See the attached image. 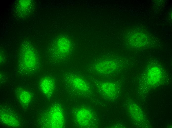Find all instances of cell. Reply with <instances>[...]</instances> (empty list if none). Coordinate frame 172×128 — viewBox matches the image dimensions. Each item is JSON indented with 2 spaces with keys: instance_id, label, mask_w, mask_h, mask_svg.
<instances>
[{
  "instance_id": "6",
  "label": "cell",
  "mask_w": 172,
  "mask_h": 128,
  "mask_svg": "<svg viewBox=\"0 0 172 128\" xmlns=\"http://www.w3.org/2000/svg\"><path fill=\"white\" fill-rule=\"evenodd\" d=\"M99 88L103 95L109 99L114 98L117 95L118 88L114 83L111 82L102 83L100 84Z\"/></svg>"
},
{
  "instance_id": "2",
  "label": "cell",
  "mask_w": 172,
  "mask_h": 128,
  "mask_svg": "<svg viewBox=\"0 0 172 128\" xmlns=\"http://www.w3.org/2000/svg\"><path fill=\"white\" fill-rule=\"evenodd\" d=\"M38 63V58L33 52L27 51L20 57L19 66L23 71L31 72L36 70Z\"/></svg>"
},
{
  "instance_id": "8",
  "label": "cell",
  "mask_w": 172,
  "mask_h": 128,
  "mask_svg": "<svg viewBox=\"0 0 172 128\" xmlns=\"http://www.w3.org/2000/svg\"><path fill=\"white\" fill-rule=\"evenodd\" d=\"M162 76L160 69L157 66L153 67L150 69L147 72V80L150 84L154 85L160 81Z\"/></svg>"
},
{
  "instance_id": "7",
  "label": "cell",
  "mask_w": 172,
  "mask_h": 128,
  "mask_svg": "<svg viewBox=\"0 0 172 128\" xmlns=\"http://www.w3.org/2000/svg\"><path fill=\"white\" fill-rule=\"evenodd\" d=\"M15 94L19 101L23 107L28 106L32 100V96L28 91L22 88H17Z\"/></svg>"
},
{
  "instance_id": "10",
  "label": "cell",
  "mask_w": 172,
  "mask_h": 128,
  "mask_svg": "<svg viewBox=\"0 0 172 128\" xmlns=\"http://www.w3.org/2000/svg\"><path fill=\"white\" fill-rule=\"evenodd\" d=\"M128 110L131 117L136 121L140 122L143 119V112L137 104L134 103L131 104L129 105Z\"/></svg>"
},
{
  "instance_id": "3",
  "label": "cell",
  "mask_w": 172,
  "mask_h": 128,
  "mask_svg": "<svg viewBox=\"0 0 172 128\" xmlns=\"http://www.w3.org/2000/svg\"><path fill=\"white\" fill-rule=\"evenodd\" d=\"M93 115L89 110L85 108L79 109L76 114V118L79 124L83 127H87L93 120Z\"/></svg>"
},
{
  "instance_id": "5",
  "label": "cell",
  "mask_w": 172,
  "mask_h": 128,
  "mask_svg": "<svg viewBox=\"0 0 172 128\" xmlns=\"http://www.w3.org/2000/svg\"><path fill=\"white\" fill-rule=\"evenodd\" d=\"M41 90L48 98L52 96L54 90L55 84L54 80L48 77H45L41 80L40 83Z\"/></svg>"
},
{
  "instance_id": "1",
  "label": "cell",
  "mask_w": 172,
  "mask_h": 128,
  "mask_svg": "<svg viewBox=\"0 0 172 128\" xmlns=\"http://www.w3.org/2000/svg\"><path fill=\"white\" fill-rule=\"evenodd\" d=\"M46 119L49 127L61 128L64 127V114L60 105L56 104L51 107L47 115Z\"/></svg>"
},
{
  "instance_id": "12",
  "label": "cell",
  "mask_w": 172,
  "mask_h": 128,
  "mask_svg": "<svg viewBox=\"0 0 172 128\" xmlns=\"http://www.w3.org/2000/svg\"><path fill=\"white\" fill-rule=\"evenodd\" d=\"M57 46L58 50L61 54H66L70 50L71 44L68 39L65 37H61L58 40Z\"/></svg>"
},
{
  "instance_id": "4",
  "label": "cell",
  "mask_w": 172,
  "mask_h": 128,
  "mask_svg": "<svg viewBox=\"0 0 172 128\" xmlns=\"http://www.w3.org/2000/svg\"><path fill=\"white\" fill-rule=\"evenodd\" d=\"M118 65L115 61L113 60H104L97 62L95 65L96 70L103 74L112 73L117 68Z\"/></svg>"
},
{
  "instance_id": "11",
  "label": "cell",
  "mask_w": 172,
  "mask_h": 128,
  "mask_svg": "<svg viewBox=\"0 0 172 128\" xmlns=\"http://www.w3.org/2000/svg\"><path fill=\"white\" fill-rule=\"evenodd\" d=\"M71 82L73 86L79 91L86 92L89 90V87L87 83L79 77H73L71 80Z\"/></svg>"
},
{
  "instance_id": "9",
  "label": "cell",
  "mask_w": 172,
  "mask_h": 128,
  "mask_svg": "<svg viewBox=\"0 0 172 128\" xmlns=\"http://www.w3.org/2000/svg\"><path fill=\"white\" fill-rule=\"evenodd\" d=\"M0 119L3 124L10 127H16L19 125V122L17 118L8 112H1Z\"/></svg>"
}]
</instances>
